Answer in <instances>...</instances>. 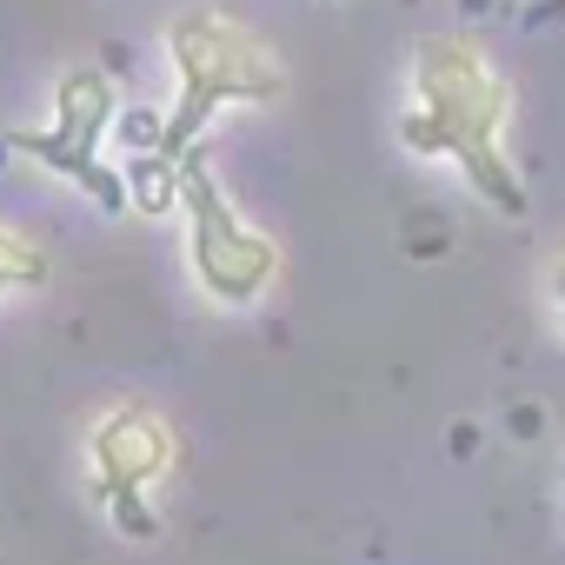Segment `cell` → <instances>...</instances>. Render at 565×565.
Wrapping results in <instances>:
<instances>
[{
    "label": "cell",
    "mask_w": 565,
    "mask_h": 565,
    "mask_svg": "<svg viewBox=\"0 0 565 565\" xmlns=\"http://www.w3.org/2000/svg\"><path fill=\"white\" fill-rule=\"evenodd\" d=\"M413 94H419V107L399 120L406 153L452 160L486 206H499L505 220H519L525 213V180L505 160L512 94L492 74V61L466 34H426L419 54H413Z\"/></svg>",
    "instance_id": "6da1fadb"
},
{
    "label": "cell",
    "mask_w": 565,
    "mask_h": 565,
    "mask_svg": "<svg viewBox=\"0 0 565 565\" xmlns=\"http://www.w3.org/2000/svg\"><path fill=\"white\" fill-rule=\"evenodd\" d=\"M167 61H173V107L160 114V153L180 160L200 147L220 107H266L287 94V61H279L246 21L220 8H186L167 21Z\"/></svg>",
    "instance_id": "7a4b0ae2"
},
{
    "label": "cell",
    "mask_w": 565,
    "mask_h": 565,
    "mask_svg": "<svg viewBox=\"0 0 565 565\" xmlns=\"http://www.w3.org/2000/svg\"><path fill=\"white\" fill-rule=\"evenodd\" d=\"M173 206L186 213V266L200 279V294L213 307H253L279 273V246L239 220V206L220 193L200 147L180 153V200Z\"/></svg>",
    "instance_id": "3957f363"
},
{
    "label": "cell",
    "mask_w": 565,
    "mask_h": 565,
    "mask_svg": "<svg viewBox=\"0 0 565 565\" xmlns=\"http://www.w3.org/2000/svg\"><path fill=\"white\" fill-rule=\"evenodd\" d=\"M114 114H120L114 81H107L100 67H74V74H61V87H54V120L8 134V147L28 153L34 167L61 173V180H81L100 213H127V180L100 160V147H107V134H114Z\"/></svg>",
    "instance_id": "277c9868"
},
{
    "label": "cell",
    "mask_w": 565,
    "mask_h": 565,
    "mask_svg": "<svg viewBox=\"0 0 565 565\" xmlns=\"http://www.w3.org/2000/svg\"><path fill=\"white\" fill-rule=\"evenodd\" d=\"M87 459H94V492L107 499L114 525L127 539H153L160 532V512L147 505V492L173 472V433H167V419L153 406L127 399V406H114V413L94 419Z\"/></svg>",
    "instance_id": "5b68a950"
},
{
    "label": "cell",
    "mask_w": 565,
    "mask_h": 565,
    "mask_svg": "<svg viewBox=\"0 0 565 565\" xmlns=\"http://www.w3.org/2000/svg\"><path fill=\"white\" fill-rule=\"evenodd\" d=\"M127 206H140L147 220H160V213H173V200H180V160H167L160 147H140V153H127Z\"/></svg>",
    "instance_id": "8992f818"
},
{
    "label": "cell",
    "mask_w": 565,
    "mask_h": 565,
    "mask_svg": "<svg viewBox=\"0 0 565 565\" xmlns=\"http://www.w3.org/2000/svg\"><path fill=\"white\" fill-rule=\"evenodd\" d=\"M41 279H47V253L34 239H21V233L0 226V300L21 294V287H41Z\"/></svg>",
    "instance_id": "52a82bcc"
},
{
    "label": "cell",
    "mask_w": 565,
    "mask_h": 565,
    "mask_svg": "<svg viewBox=\"0 0 565 565\" xmlns=\"http://www.w3.org/2000/svg\"><path fill=\"white\" fill-rule=\"evenodd\" d=\"M114 127H120V147L127 153H140V147H160V114H114Z\"/></svg>",
    "instance_id": "ba28073f"
},
{
    "label": "cell",
    "mask_w": 565,
    "mask_h": 565,
    "mask_svg": "<svg viewBox=\"0 0 565 565\" xmlns=\"http://www.w3.org/2000/svg\"><path fill=\"white\" fill-rule=\"evenodd\" d=\"M552 300H558V320H565V259L552 266Z\"/></svg>",
    "instance_id": "9c48e42d"
},
{
    "label": "cell",
    "mask_w": 565,
    "mask_h": 565,
    "mask_svg": "<svg viewBox=\"0 0 565 565\" xmlns=\"http://www.w3.org/2000/svg\"><path fill=\"white\" fill-rule=\"evenodd\" d=\"M459 8H466V14H492V8H499V0H459Z\"/></svg>",
    "instance_id": "30bf717a"
}]
</instances>
